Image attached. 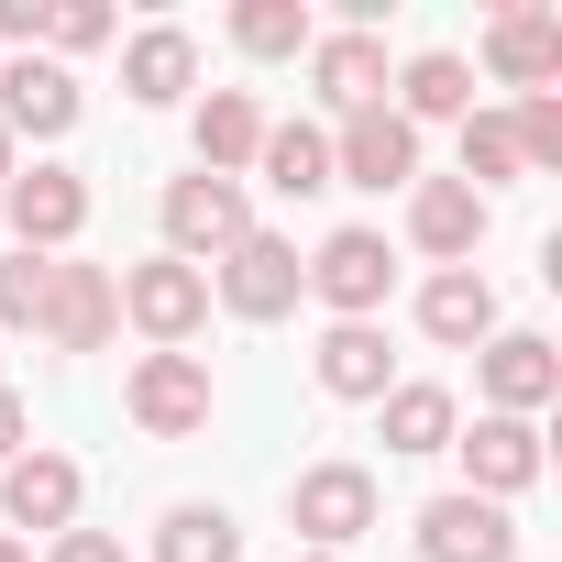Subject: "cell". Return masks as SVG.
I'll list each match as a JSON object with an SVG mask.
<instances>
[{
    "mask_svg": "<svg viewBox=\"0 0 562 562\" xmlns=\"http://www.w3.org/2000/svg\"><path fill=\"white\" fill-rule=\"evenodd\" d=\"M299 288H310V265H299V243H276V232H243L221 254V310L232 321H288Z\"/></svg>",
    "mask_w": 562,
    "mask_h": 562,
    "instance_id": "1",
    "label": "cell"
},
{
    "mask_svg": "<svg viewBox=\"0 0 562 562\" xmlns=\"http://www.w3.org/2000/svg\"><path fill=\"white\" fill-rule=\"evenodd\" d=\"M331 188H419V133L375 100V111H342V144H331Z\"/></svg>",
    "mask_w": 562,
    "mask_h": 562,
    "instance_id": "2",
    "label": "cell"
},
{
    "mask_svg": "<svg viewBox=\"0 0 562 562\" xmlns=\"http://www.w3.org/2000/svg\"><path fill=\"white\" fill-rule=\"evenodd\" d=\"M122 408H133V430L188 441V430H210V364L199 353H144L133 386H122Z\"/></svg>",
    "mask_w": 562,
    "mask_h": 562,
    "instance_id": "3",
    "label": "cell"
},
{
    "mask_svg": "<svg viewBox=\"0 0 562 562\" xmlns=\"http://www.w3.org/2000/svg\"><path fill=\"white\" fill-rule=\"evenodd\" d=\"M122 310L144 321V342H155V353H188V331L210 321V276H199V265H177V254H155V265H133V276H122Z\"/></svg>",
    "mask_w": 562,
    "mask_h": 562,
    "instance_id": "4",
    "label": "cell"
},
{
    "mask_svg": "<svg viewBox=\"0 0 562 562\" xmlns=\"http://www.w3.org/2000/svg\"><path fill=\"white\" fill-rule=\"evenodd\" d=\"M288 518L310 529V551H342V540L375 529V474H364V463H310V474L288 485Z\"/></svg>",
    "mask_w": 562,
    "mask_h": 562,
    "instance_id": "5",
    "label": "cell"
},
{
    "mask_svg": "<svg viewBox=\"0 0 562 562\" xmlns=\"http://www.w3.org/2000/svg\"><path fill=\"white\" fill-rule=\"evenodd\" d=\"M243 232H254V210H243V188H232V177H210V166H199V177H177V188H166V243H177V265L232 254Z\"/></svg>",
    "mask_w": 562,
    "mask_h": 562,
    "instance_id": "6",
    "label": "cell"
},
{
    "mask_svg": "<svg viewBox=\"0 0 562 562\" xmlns=\"http://www.w3.org/2000/svg\"><path fill=\"white\" fill-rule=\"evenodd\" d=\"M310 288H321L342 321H375V310H386V288H397V254H386V232H331V243L310 254Z\"/></svg>",
    "mask_w": 562,
    "mask_h": 562,
    "instance_id": "7",
    "label": "cell"
},
{
    "mask_svg": "<svg viewBox=\"0 0 562 562\" xmlns=\"http://www.w3.org/2000/svg\"><path fill=\"white\" fill-rule=\"evenodd\" d=\"M474 375H485V397H496V419H529V408H551V397H562V353H551L540 331H496Z\"/></svg>",
    "mask_w": 562,
    "mask_h": 562,
    "instance_id": "8",
    "label": "cell"
},
{
    "mask_svg": "<svg viewBox=\"0 0 562 562\" xmlns=\"http://www.w3.org/2000/svg\"><path fill=\"white\" fill-rule=\"evenodd\" d=\"M419 551H430V562H507L518 529H507L496 496H430V507H419Z\"/></svg>",
    "mask_w": 562,
    "mask_h": 562,
    "instance_id": "9",
    "label": "cell"
},
{
    "mask_svg": "<svg viewBox=\"0 0 562 562\" xmlns=\"http://www.w3.org/2000/svg\"><path fill=\"white\" fill-rule=\"evenodd\" d=\"M111 321H122V288H111V276H100V265H56V288H45V342H56V353H100Z\"/></svg>",
    "mask_w": 562,
    "mask_h": 562,
    "instance_id": "10",
    "label": "cell"
},
{
    "mask_svg": "<svg viewBox=\"0 0 562 562\" xmlns=\"http://www.w3.org/2000/svg\"><path fill=\"white\" fill-rule=\"evenodd\" d=\"M67 122H78V78H67L56 56L0 67V133H34V144H56Z\"/></svg>",
    "mask_w": 562,
    "mask_h": 562,
    "instance_id": "11",
    "label": "cell"
},
{
    "mask_svg": "<svg viewBox=\"0 0 562 562\" xmlns=\"http://www.w3.org/2000/svg\"><path fill=\"white\" fill-rule=\"evenodd\" d=\"M0 507H12V529H78V463L67 452H12L0 463Z\"/></svg>",
    "mask_w": 562,
    "mask_h": 562,
    "instance_id": "12",
    "label": "cell"
},
{
    "mask_svg": "<svg viewBox=\"0 0 562 562\" xmlns=\"http://www.w3.org/2000/svg\"><path fill=\"white\" fill-rule=\"evenodd\" d=\"M0 199H12V232H23V254H56V243H78V221H89V188H78L67 166H34V177H12Z\"/></svg>",
    "mask_w": 562,
    "mask_h": 562,
    "instance_id": "13",
    "label": "cell"
},
{
    "mask_svg": "<svg viewBox=\"0 0 562 562\" xmlns=\"http://www.w3.org/2000/svg\"><path fill=\"white\" fill-rule=\"evenodd\" d=\"M452 452H463V474H474L463 496H496V507L540 474V430H529V419H496V408H485V419H474V441H452Z\"/></svg>",
    "mask_w": 562,
    "mask_h": 562,
    "instance_id": "14",
    "label": "cell"
},
{
    "mask_svg": "<svg viewBox=\"0 0 562 562\" xmlns=\"http://www.w3.org/2000/svg\"><path fill=\"white\" fill-rule=\"evenodd\" d=\"M408 243L441 254V265H463V254L485 243V199H474L463 177H419V199H408Z\"/></svg>",
    "mask_w": 562,
    "mask_h": 562,
    "instance_id": "15",
    "label": "cell"
},
{
    "mask_svg": "<svg viewBox=\"0 0 562 562\" xmlns=\"http://www.w3.org/2000/svg\"><path fill=\"white\" fill-rule=\"evenodd\" d=\"M419 331L452 342V353H463V342H496V288H485L474 265H441L430 288H419Z\"/></svg>",
    "mask_w": 562,
    "mask_h": 562,
    "instance_id": "16",
    "label": "cell"
},
{
    "mask_svg": "<svg viewBox=\"0 0 562 562\" xmlns=\"http://www.w3.org/2000/svg\"><path fill=\"white\" fill-rule=\"evenodd\" d=\"M485 67H496L507 89H529V100H540V89L562 78V23H551V12H496V34H485Z\"/></svg>",
    "mask_w": 562,
    "mask_h": 562,
    "instance_id": "17",
    "label": "cell"
},
{
    "mask_svg": "<svg viewBox=\"0 0 562 562\" xmlns=\"http://www.w3.org/2000/svg\"><path fill=\"white\" fill-rule=\"evenodd\" d=\"M310 364H321V386H331V397H364V408H375V397H386V364H397V353H386V331H375V321H331Z\"/></svg>",
    "mask_w": 562,
    "mask_h": 562,
    "instance_id": "18",
    "label": "cell"
},
{
    "mask_svg": "<svg viewBox=\"0 0 562 562\" xmlns=\"http://www.w3.org/2000/svg\"><path fill=\"white\" fill-rule=\"evenodd\" d=\"M310 78H321L331 111H375L386 100V45L375 34H331V45H310Z\"/></svg>",
    "mask_w": 562,
    "mask_h": 562,
    "instance_id": "19",
    "label": "cell"
},
{
    "mask_svg": "<svg viewBox=\"0 0 562 562\" xmlns=\"http://www.w3.org/2000/svg\"><path fill=\"white\" fill-rule=\"evenodd\" d=\"M188 78H199V45H188L177 23H155V34H133V56H122V89H133L144 111H166V100H188Z\"/></svg>",
    "mask_w": 562,
    "mask_h": 562,
    "instance_id": "20",
    "label": "cell"
},
{
    "mask_svg": "<svg viewBox=\"0 0 562 562\" xmlns=\"http://www.w3.org/2000/svg\"><path fill=\"white\" fill-rule=\"evenodd\" d=\"M254 166H265V188H276V199H321V188H331V133L276 122V133L254 144Z\"/></svg>",
    "mask_w": 562,
    "mask_h": 562,
    "instance_id": "21",
    "label": "cell"
},
{
    "mask_svg": "<svg viewBox=\"0 0 562 562\" xmlns=\"http://www.w3.org/2000/svg\"><path fill=\"white\" fill-rule=\"evenodd\" d=\"M474 111V67L463 56H419L408 78H397V122L419 133V122H463Z\"/></svg>",
    "mask_w": 562,
    "mask_h": 562,
    "instance_id": "22",
    "label": "cell"
},
{
    "mask_svg": "<svg viewBox=\"0 0 562 562\" xmlns=\"http://www.w3.org/2000/svg\"><path fill=\"white\" fill-rule=\"evenodd\" d=\"M254 144H265V111H254L243 89H210V100H199V166L232 177V166H254Z\"/></svg>",
    "mask_w": 562,
    "mask_h": 562,
    "instance_id": "23",
    "label": "cell"
},
{
    "mask_svg": "<svg viewBox=\"0 0 562 562\" xmlns=\"http://www.w3.org/2000/svg\"><path fill=\"white\" fill-rule=\"evenodd\" d=\"M375 419H386V452H452V397L441 386H386Z\"/></svg>",
    "mask_w": 562,
    "mask_h": 562,
    "instance_id": "24",
    "label": "cell"
},
{
    "mask_svg": "<svg viewBox=\"0 0 562 562\" xmlns=\"http://www.w3.org/2000/svg\"><path fill=\"white\" fill-rule=\"evenodd\" d=\"M232 45H243V56H310L321 23H310V0H243V12H232Z\"/></svg>",
    "mask_w": 562,
    "mask_h": 562,
    "instance_id": "25",
    "label": "cell"
},
{
    "mask_svg": "<svg viewBox=\"0 0 562 562\" xmlns=\"http://www.w3.org/2000/svg\"><path fill=\"white\" fill-rule=\"evenodd\" d=\"M155 562H243V529H232L221 507H166V529H155Z\"/></svg>",
    "mask_w": 562,
    "mask_h": 562,
    "instance_id": "26",
    "label": "cell"
},
{
    "mask_svg": "<svg viewBox=\"0 0 562 562\" xmlns=\"http://www.w3.org/2000/svg\"><path fill=\"white\" fill-rule=\"evenodd\" d=\"M496 177H518V133H507V111H463V188L485 199Z\"/></svg>",
    "mask_w": 562,
    "mask_h": 562,
    "instance_id": "27",
    "label": "cell"
},
{
    "mask_svg": "<svg viewBox=\"0 0 562 562\" xmlns=\"http://www.w3.org/2000/svg\"><path fill=\"white\" fill-rule=\"evenodd\" d=\"M45 288H56V254H12V265H0V321L45 331Z\"/></svg>",
    "mask_w": 562,
    "mask_h": 562,
    "instance_id": "28",
    "label": "cell"
},
{
    "mask_svg": "<svg viewBox=\"0 0 562 562\" xmlns=\"http://www.w3.org/2000/svg\"><path fill=\"white\" fill-rule=\"evenodd\" d=\"M45 45H111V12H100V0H56V12H45Z\"/></svg>",
    "mask_w": 562,
    "mask_h": 562,
    "instance_id": "29",
    "label": "cell"
},
{
    "mask_svg": "<svg viewBox=\"0 0 562 562\" xmlns=\"http://www.w3.org/2000/svg\"><path fill=\"white\" fill-rule=\"evenodd\" d=\"M45 562H122V540H111V529H56Z\"/></svg>",
    "mask_w": 562,
    "mask_h": 562,
    "instance_id": "30",
    "label": "cell"
},
{
    "mask_svg": "<svg viewBox=\"0 0 562 562\" xmlns=\"http://www.w3.org/2000/svg\"><path fill=\"white\" fill-rule=\"evenodd\" d=\"M45 12L56 0H0V45H45Z\"/></svg>",
    "mask_w": 562,
    "mask_h": 562,
    "instance_id": "31",
    "label": "cell"
},
{
    "mask_svg": "<svg viewBox=\"0 0 562 562\" xmlns=\"http://www.w3.org/2000/svg\"><path fill=\"white\" fill-rule=\"evenodd\" d=\"M12 452H23V397L0 386V463H12Z\"/></svg>",
    "mask_w": 562,
    "mask_h": 562,
    "instance_id": "32",
    "label": "cell"
},
{
    "mask_svg": "<svg viewBox=\"0 0 562 562\" xmlns=\"http://www.w3.org/2000/svg\"><path fill=\"white\" fill-rule=\"evenodd\" d=\"M0 188H12V133H0Z\"/></svg>",
    "mask_w": 562,
    "mask_h": 562,
    "instance_id": "33",
    "label": "cell"
},
{
    "mask_svg": "<svg viewBox=\"0 0 562 562\" xmlns=\"http://www.w3.org/2000/svg\"><path fill=\"white\" fill-rule=\"evenodd\" d=\"M0 562H34V551H23V540H0Z\"/></svg>",
    "mask_w": 562,
    "mask_h": 562,
    "instance_id": "34",
    "label": "cell"
},
{
    "mask_svg": "<svg viewBox=\"0 0 562 562\" xmlns=\"http://www.w3.org/2000/svg\"><path fill=\"white\" fill-rule=\"evenodd\" d=\"M288 562H342V551H288Z\"/></svg>",
    "mask_w": 562,
    "mask_h": 562,
    "instance_id": "35",
    "label": "cell"
}]
</instances>
